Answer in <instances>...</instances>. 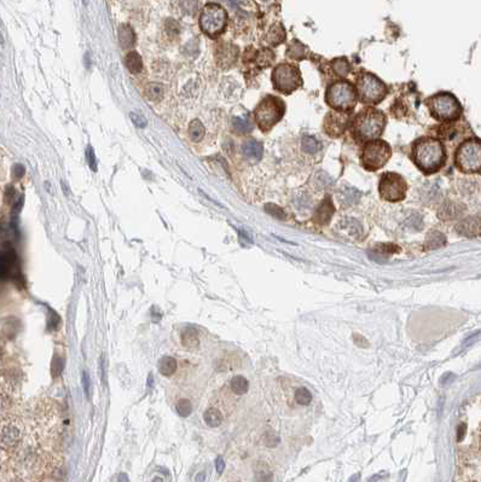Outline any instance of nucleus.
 Wrapping results in <instances>:
<instances>
[{"mask_svg": "<svg viewBox=\"0 0 481 482\" xmlns=\"http://www.w3.org/2000/svg\"><path fill=\"white\" fill-rule=\"evenodd\" d=\"M182 344L187 349H195L199 347L200 339L196 329L187 326L182 332Z\"/></svg>", "mask_w": 481, "mask_h": 482, "instance_id": "19", "label": "nucleus"}, {"mask_svg": "<svg viewBox=\"0 0 481 482\" xmlns=\"http://www.w3.org/2000/svg\"><path fill=\"white\" fill-rule=\"evenodd\" d=\"M86 161L89 163L90 168L92 169L93 172H97V161H96V156H94L93 149L91 146L86 149Z\"/></svg>", "mask_w": 481, "mask_h": 482, "instance_id": "39", "label": "nucleus"}, {"mask_svg": "<svg viewBox=\"0 0 481 482\" xmlns=\"http://www.w3.org/2000/svg\"><path fill=\"white\" fill-rule=\"evenodd\" d=\"M232 127L238 135H248L251 131L253 130V125H252V120L249 116H236L232 120Z\"/></svg>", "mask_w": 481, "mask_h": 482, "instance_id": "22", "label": "nucleus"}, {"mask_svg": "<svg viewBox=\"0 0 481 482\" xmlns=\"http://www.w3.org/2000/svg\"><path fill=\"white\" fill-rule=\"evenodd\" d=\"M331 68H333L334 73L336 74L338 76H347V74L349 73L351 70V67H349L348 61L347 58L341 57V58H336L331 62Z\"/></svg>", "mask_w": 481, "mask_h": 482, "instance_id": "27", "label": "nucleus"}, {"mask_svg": "<svg viewBox=\"0 0 481 482\" xmlns=\"http://www.w3.org/2000/svg\"><path fill=\"white\" fill-rule=\"evenodd\" d=\"M177 411H178L179 416L189 417L192 412L191 401L187 400V399H181L177 404Z\"/></svg>", "mask_w": 481, "mask_h": 482, "instance_id": "34", "label": "nucleus"}, {"mask_svg": "<svg viewBox=\"0 0 481 482\" xmlns=\"http://www.w3.org/2000/svg\"><path fill=\"white\" fill-rule=\"evenodd\" d=\"M295 399L300 405H308L312 400V395L306 388H299L295 393Z\"/></svg>", "mask_w": 481, "mask_h": 482, "instance_id": "36", "label": "nucleus"}, {"mask_svg": "<svg viewBox=\"0 0 481 482\" xmlns=\"http://www.w3.org/2000/svg\"><path fill=\"white\" fill-rule=\"evenodd\" d=\"M446 246V237L439 231H431L426 237V243H424V248L427 251H434V249H439L441 247Z\"/></svg>", "mask_w": 481, "mask_h": 482, "instance_id": "20", "label": "nucleus"}, {"mask_svg": "<svg viewBox=\"0 0 481 482\" xmlns=\"http://www.w3.org/2000/svg\"><path fill=\"white\" fill-rule=\"evenodd\" d=\"M119 41L123 48H130L135 45L136 34L132 27L128 24H121L119 27Z\"/></svg>", "mask_w": 481, "mask_h": 482, "instance_id": "18", "label": "nucleus"}, {"mask_svg": "<svg viewBox=\"0 0 481 482\" xmlns=\"http://www.w3.org/2000/svg\"><path fill=\"white\" fill-rule=\"evenodd\" d=\"M183 11L187 15H195L199 9V0H179Z\"/></svg>", "mask_w": 481, "mask_h": 482, "instance_id": "35", "label": "nucleus"}, {"mask_svg": "<svg viewBox=\"0 0 481 482\" xmlns=\"http://www.w3.org/2000/svg\"><path fill=\"white\" fill-rule=\"evenodd\" d=\"M262 151H264L262 144L254 139L244 141V144L242 145V153L247 159L252 160V161H259L262 157Z\"/></svg>", "mask_w": 481, "mask_h": 482, "instance_id": "17", "label": "nucleus"}, {"mask_svg": "<svg viewBox=\"0 0 481 482\" xmlns=\"http://www.w3.org/2000/svg\"><path fill=\"white\" fill-rule=\"evenodd\" d=\"M464 212V207L459 203L455 202H445L444 205L439 208L438 216L444 221L454 220V219L459 218Z\"/></svg>", "mask_w": 481, "mask_h": 482, "instance_id": "15", "label": "nucleus"}, {"mask_svg": "<svg viewBox=\"0 0 481 482\" xmlns=\"http://www.w3.org/2000/svg\"><path fill=\"white\" fill-rule=\"evenodd\" d=\"M464 433H465V425L461 424L458 427V434H457V436H458V441H461V440L463 439V436H464Z\"/></svg>", "mask_w": 481, "mask_h": 482, "instance_id": "45", "label": "nucleus"}, {"mask_svg": "<svg viewBox=\"0 0 481 482\" xmlns=\"http://www.w3.org/2000/svg\"><path fill=\"white\" fill-rule=\"evenodd\" d=\"M228 23V14L218 4H207L200 17L201 29L208 37H217L224 32Z\"/></svg>", "mask_w": 481, "mask_h": 482, "instance_id": "10", "label": "nucleus"}, {"mask_svg": "<svg viewBox=\"0 0 481 482\" xmlns=\"http://www.w3.org/2000/svg\"><path fill=\"white\" fill-rule=\"evenodd\" d=\"M301 146H302V150L307 154H316L321 149L320 141L315 137L310 136L303 137L302 141H301Z\"/></svg>", "mask_w": 481, "mask_h": 482, "instance_id": "30", "label": "nucleus"}, {"mask_svg": "<svg viewBox=\"0 0 481 482\" xmlns=\"http://www.w3.org/2000/svg\"><path fill=\"white\" fill-rule=\"evenodd\" d=\"M325 100L336 112L348 113L356 107L358 94L353 85L346 81H339L328 87Z\"/></svg>", "mask_w": 481, "mask_h": 482, "instance_id": "6", "label": "nucleus"}, {"mask_svg": "<svg viewBox=\"0 0 481 482\" xmlns=\"http://www.w3.org/2000/svg\"><path fill=\"white\" fill-rule=\"evenodd\" d=\"M427 104L432 116L442 122L457 120L462 114V107L458 99L454 94L446 92L429 97Z\"/></svg>", "mask_w": 481, "mask_h": 482, "instance_id": "3", "label": "nucleus"}, {"mask_svg": "<svg viewBox=\"0 0 481 482\" xmlns=\"http://www.w3.org/2000/svg\"><path fill=\"white\" fill-rule=\"evenodd\" d=\"M131 120H132L133 122L136 123V126H138V127H141V128L145 127L146 123H148L146 118L144 117V116L137 114V113H132V114H131Z\"/></svg>", "mask_w": 481, "mask_h": 482, "instance_id": "41", "label": "nucleus"}, {"mask_svg": "<svg viewBox=\"0 0 481 482\" xmlns=\"http://www.w3.org/2000/svg\"><path fill=\"white\" fill-rule=\"evenodd\" d=\"M380 196L388 202L403 201L408 191V184L400 174L388 172L381 175L379 183Z\"/></svg>", "mask_w": 481, "mask_h": 482, "instance_id": "11", "label": "nucleus"}, {"mask_svg": "<svg viewBox=\"0 0 481 482\" xmlns=\"http://www.w3.org/2000/svg\"><path fill=\"white\" fill-rule=\"evenodd\" d=\"M455 164L463 173L481 172V140L478 138L468 139L457 148Z\"/></svg>", "mask_w": 481, "mask_h": 482, "instance_id": "4", "label": "nucleus"}, {"mask_svg": "<svg viewBox=\"0 0 481 482\" xmlns=\"http://www.w3.org/2000/svg\"><path fill=\"white\" fill-rule=\"evenodd\" d=\"M306 52H307L306 47L302 45V44H300L299 41H294V43H292V45H290L287 50L288 57L294 59L305 58Z\"/></svg>", "mask_w": 481, "mask_h": 482, "instance_id": "31", "label": "nucleus"}, {"mask_svg": "<svg viewBox=\"0 0 481 482\" xmlns=\"http://www.w3.org/2000/svg\"><path fill=\"white\" fill-rule=\"evenodd\" d=\"M334 212H335V208H334L333 202H331L330 198L326 197L325 200L321 202V205L317 209V212H316L315 220L317 221L320 225H325V224H328L329 221H330Z\"/></svg>", "mask_w": 481, "mask_h": 482, "instance_id": "16", "label": "nucleus"}, {"mask_svg": "<svg viewBox=\"0 0 481 482\" xmlns=\"http://www.w3.org/2000/svg\"><path fill=\"white\" fill-rule=\"evenodd\" d=\"M412 160L424 174L435 173L446 162V150L438 139L423 137L412 145Z\"/></svg>", "mask_w": 481, "mask_h": 482, "instance_id": "1", "label": "nucleus"}, {"mask_svg": "<svg viewBox=\"0 0 481 482\" xmlns=\"http://www.w3.org/2000/svg\"><path fill=\"white\" fill-rule=\"evenodd\" d=\"M177 367H178L177 360L173 357H171V355H163L159 360V371H160L162 376H166V377H169V376L173 375L176 372Z\"/></svg>", "mask_w": 481, "mask_h": 482, "instance_id": "21", "label": "nucleus"}, {"mask_svg": "<svg viewBox=\"0 0 481 482\" xmlns=\"http://www.w3.org/2000/svg\"><path fill=\"white\" fill-rule=\"evenodd\" d=\"M284 112L285 105L281 98L267 96L259 103L254 115L259 128L262 132H269L279 120H282Z\"/></svg>", "mask_w": 481, "mask_h": 482, "instance_id": "5", "label": "nucleus"}, {"mask_svg": "<svg viewBox=\"0 0 481 482\" xmlns=\"http://www.w3.org/2000/svg\"><path fill=\"white\" fill-rule=\"evenodd\" d=\"M230 387L232 389L233 393L238 394V395H242V394H246L248 391L249 388V383L247 381V378H244L243 376H235V377L231 380Z\"/></svg>", "mask_w": 481, "mask_h": 482, "instance_id": "29", "label": "nucleus"}, {"mask_svg": "<svg viewBox=\"0 0 481 482\" xmlns=\"http://www.w3.org/2000/svg\"><path fill=\"white\" fill-rule=\"evenodd\" d=\"M284 39H285V32L284 29H283V25L278 24V23L272 25L266 34V41L272 46L278 45V44L283 43Z\"/></svg>", "mask_w": 481, "mask_h": 482, "instance_id": "23", "label": "nucleus"}, {"mask_svg": "<svg viewBox=\"0 0 481 482\" xmlns=\"http://www.w3.org/2000/svg\"><path fill=\"white\" fill-rule=\"evenodd\" d=\"M164 27H166L167 34H168L169 37H172V38L177 37V35L181 33V27H179L178 22H177V21H174V20H167Z\"/></svg>", "mask_w": 481, "mask_h": 482, "instance_id": "37", "label": "nucleus"}, {"mask_svg": "<svg viewBox=\"0 0 481 482\" xmlns=\"http://www.w3.org/2000/svg\"><path fill=\"white\" fill-rule=\"evenodd\" d=\"M353 339H354V342H356V344H357V346L363 347V348H366L367 346H369V344H367V341H366V340H365L364 337H363V336H361V335H357V334H354V335H353Z\"/></svg>", "mask_w": 481, "mask_h": 482, "instance_id": "43", "label": "nucleus"}, {"mask_svg": "<svg viewBox=\"0 0 481 482\" xmlns=\"http://www.w3.org/2000/svg\"><path fill=\"white\" fill-rule=\"evenodd\" d=\"M272 84L281 93L290 94L302 85L300 69L294 64H279L272 71Z\"/></svg>", "mask_w": 481, "mask_h": 482, "instance_id": "8", "label": "nucleus"}, {"mask_svg": "<svg viewBox=\"0 0 481 482\" xmlns=\"http://www.w3.org/2000/svg\"><path fill=\"white\" fill-rule=\"evenodd\" d=\"M358 98L363 104L375 105L385 99L388 93V89L379 77L374 74L362 73L356 80Z\"/></svg>", "mask_w": 481, "mask_h": 482, "instance_id": "7", "label": "nucleus"}, {"mask_svg": "<svg viewBox=\"0 0 481 482\" xmlns=\"http://www.w3.org/2000/svg\"><path fill=\"white\" fill-rule=\"evenodd\" d=\"M215 468H217V471L219 474L223 473L224 469H225V462H224V459L220 457V456L217 458V460H215Z\"/></svg>", "mask_w": 481, "mask_h": 482, "instance_id": "44", "label": "nucleus"}, {"mask_svg": "<svg viewBox=\"0 0 481 482\" xmlns=\"http://www.w3.org/2000/svg\"><path fill=\"white\" fill-rule=\"evenodd\" d=\"M265 209H266L267 213L271 214V215H274L275 218H277V219H285L284 212H283L282 208H279L278 206H276V205H267L266 207H265Z\"/></svg>", "mask_w": 481, "mask_h": 482, "instance_id": "38", "label": "nucleus"}, {"mask_svg": "<svg viewBox=\"0 0 481 482\" xmlns=\"http://www.w3.org/2000/svg\"><path fill=\"white\" fill-rule=\"evenodd\" d=\"M348 113L330 112L324 120V130L330 137H339L346 130L348 125Z\"/></svg>", "mask_w": 481, "mask_h": 482, "instance_id": "12", "label": "nucleus"}, {"mask_svg": "<svg viewBox=\"0 0 481 482\" xmlns=\"http://www.w3.org/2000/svg\"><path fill=\"white\" fill-rule=\"evenodd\" d=\"M164 93L163 86L159 82H153L145 87V96L151 102H159L162 99Z\"/></svg>", "mask_w": 481, "mask_h": 482, "instance_id": "26", "label": "nucleus"}, {"mask_svg": "<svg viewBox=\"0 0 481 482\" xmlns=\"http://www.w3.org/2000/svg\"><path fill=\"white\" fill-rule=\"evenodd\" d=\"M400 252V248L395 244L388 243V244H379V246L375 247L374 249L371 251V254H376L377 256H388L390 254H394V252Z\"/></svg>", "mask_w": 481, "mask_h": 482, "instance_id": "32", "label": "nucleus"}, {"mask_svg": "<svg viewBox=\"0 0 481 482\" xmlns=\"http://www.w3.org/2000/svg\"><path fill=\"white\" fill-rule=\"evenodd\" d=\"M24 172L25 169L22 164H15L14 168H12V177H14V179H20L24 174Z\"/></svg>", "mask_w": 481, "mask_h": 482, "instance_id": "42", "label": "nucleus"}, {"mask_svg": "<svg viewBox=\"0 0 481 482\" xmlns=\"http://www.w3.org/2000/svg\"><path fill=\"white\" fill-rule=\"evenodd\" d=\"M203 421L210 428H217L219 427L223 422V414L218 409H214V407H209L207 411L203 413Z\"/></svg>", "mask_w": 481, "mask_h": 482, "instance_id": "24", "label": "nucleus"}, {"mask_svg": "<svg viewBox=\"0 0 481 482\" xmlns=\"http://www.w3.org/2000/svg\"><path fill=\"white\" fill-rule=\"evenodd\" d=\"M82 385H84V390L87 398H91L92 389H91V380H90V375L87 371L82 372Z\"/></svg>", "mask_w": 481, "mask_h": 482, "instance_id": "40", "label": "nucleus"}, {"mask_svg": "<svg viewBox=\"0 0 481 482\" xmlns=\"http://www.w3.org/2000/svg\"><path fill=\"white\" fill-rule=\"evenodd\" d=\"M205 132H206L205 127H203V125L201 123L200 120L191 121V123H190L189 126V135L192 141L199 143V141L202 140L203 136H205Z\"/></svg>", "mask_w": 481, "mask_h": 482, "instance_id": "28", "label": "nucleus"}, {"mask_svg": "<svg viewBox=\"0 0 481 482\" xmlns=\"http://www.w3.org/2000/svg\"><path fill=\"white\" fill-rule=\"evenodd\" d=\"M217 62L221 68H229L235 64L238 57V48L231 44H223L217 48Z\"/></svg>", "mask_w": 481, "mask_h": 482, "instance_id": "14", "label": "nucleus"}, {"mask_svg": "<svg viewBox=\"0 0 481 482\" xmlns=\"http://www.w3.org/2000/svg\"><path fill=\"white\" fill-rule=\"evenodd\" d=\"M392 149L385 140L374 139L364 146L362 153V163L366 171L375 172L382 168L389 160Z\"/></svg>", "mask_w": 481, "mask_h": 482, "instance_id": "9", "label": "nucleus"}, {"mask_svg": "<svg viewBox=\"0 0 481 482\" xmlns=\"http://www.w3.org/2000/svg\"><path fill=\"white\" fill-rule=\"evenodd\" d=\"M455 229L461 236L474 238L481 234V219L479 216H468L459 221Z\"/></svg>", "mask_w": 481, "mask_h": 482, "instance_id": "13", "label": "nucleus"}, {"mask_svg": "<svg viewBox=\"0 0 481 482\" xmlns=\"http://www.w3.org/2000/svg\"><path fill=\"white\" fill-rule=\"evenodd\" d=\"M275 61V53L269 48H264L258 53L256 62L260 67H269Z\"/></svg>", "mask_w": 481, "mask_h": 482, "instance_id": "33", "label": "nucleus"}, {"mask_svg": "<svg viewBox=\"0 0 481 482\" xmlns=\"http://www.w3.org/2000/svg\"><path fill=\"white\" fill-rule=\"evenodd\" d=\"M125 64L127 67L128 70L131 71L132 74H138L140 73L141 69H143V62H141V57L139 56L138 52H130L125 58Z\"/></svg>", "mask_w": 481, "mask_h": 482, "instance_id": "25", "label": "nucleus"}, {"mask_svg": "<svg viewBox=\"0 0 481 482\" xmlns=\"http://www.w3.org/2000/svg\"><path fill=\"white\" fill-rule=\"evenodd\" d=\"M387 117L380 110L366 108L356 116L353 121V137L357 141L377 139L386 127Z\"/></svg>", "mask_w": 481, "mask_h": 482, "instance_id": "2", "label": "nucleus"}]
</instances>
